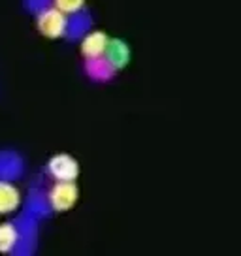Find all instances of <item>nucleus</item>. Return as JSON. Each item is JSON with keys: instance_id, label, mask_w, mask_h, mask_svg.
Segmentation results:
<instances>
[{"instance_id": "f257e3e1", "label": "nucleus", "mask_w": 241, "mask_h": 256, "mask_svg": "<svg viewBox=\"0 0 241 256\" xmlns=\"http://www.w3.org/2000/svg\"><path fill=\"white\" fill-rule=\"evenodd\" d=\"M78 198H80V188L76 181H55V184L48 190L49 208L56 213L70 211L78 204Z\"/></svg>"}, {"instance_id": "f03ea898", "label": "nucleus", "mask_w": 241, "mask_h": 256, "mask_svg": "<svg viewBox=\"0 0 241 256\" xmlns=\"http://www.w3.org/2000/svg\"><path fill=\"white\" fill-rule=\"evenodd\" d=\"M66 24L68 16L55 6H49L36 14V26L46 38H62L66 34Z\"/></svg>"}, {"instance_id": "7ed1b4c3", "label": "nucleus", "mask_w": 241, "mask_h": 256, "mask_svg": "<svg viewBox=\"0 0 241 256\" xmlns=\"http://www.w3.org/2000/svg\"><path fill=\"white\" fill-rule=\"evenodd\" d=\"M48 174L55 181H76L80 176V164L68 152L53 154L48 162Z\"/></svg>"}, {"instance_id": "20e7f679", "label": "nucleus", "mask_w": 241, "mask_h": 256, "mask_svg": "<svg viewBox=\"0 0 241 256\" xmlns=\"http://www.w3.org/2000/svg\"><path fill=\"white\" fill-rule=\"evenodd\" d=\"M83 70H85V76L88 80L96 81V83H110L117 74V68L106 58V55L85 58Z\"/></svg>"}, {"instance_id": "39448f33", "label": "nucleus", "mask_w": 241, "mask_h": 256, "mask_svg": "<svg viewBox=\"0 0 241 256\" xmlns=\"http://www.w3.org/2000/svg\"><path fill=\"white\" fill-rule=\"evenodd\" d=\"M110 44V36L102 30H88L81 38V55L85 58L106 55V49Z\"/></svg>"}, {"instance_id": "423d86ee", "label": "nucleus", "mask_w": 241, "mask_h": 256, "mask_svg": "<svg viewBox=\"0 0 241 256\" xmlns=\"http://www.w3.org/2000/svg\"><path fill=\"white\" fill-rule=\"evenodd\" d=\"M92 26V16L87 10H80L72 16H68V24H66V38L70 42L81 40Z\"/></svg>"}, {"instance_id": "0eeeda50", "label": "nucleus", "mask_w": 241, "mask_h": 256, "mask_svg": "<svg viewBox=\"0 0 241 256\" xmlns=\"http://www.w3.org/2000/svg\"><path fill=\"white\" fill-rule=\"evenodd\" d=\"M21 206V192L10 179H0V215H8Z\"/></svg>"}, {"instance_id": "6e6552de", "label": "nucleus", "mask_w": 241, "mask_h": 256, "mask_svg": "<svg viewBox=\"0 0 241 256\" xmlns=\"http://www.w3.org/2000/svg\"><path fill=\"white\" fill-rule=\"evenodd\" d=\"M106 58L117 68V70H122L126 64L130 62V48L124 40H110L108 44V49H106Z\"/></svg>"}, {"instance_id": "1a4fd4ad", "label": "nucleus", "mask_w": 241, "mask_h": 256, "mask_svg": "<svg viewBox=\"0 0 241 256\" xmlns=\"http://www.w3.org/2000/svg\"><path fill=\"white\" fill-rule=\"evenodd\" d=\"M23 172V160L17 152L2 151L0 152V179H16Z\"/></svg>"}, {"instance_id": "9d476101", "label": "nucleus", "mask_w": 241, "mask_h": 256, "mask_svg": "<svg viewBox=\"0 0 241 256\" xmlns=\"http://www.w3.org/2000/svg\"><path fill=\"white\" fill-rule=\"evenodd\" d=\"M21 232L16 222H2L0 224V252H14L19 245Z\"/></svg>"}, {"instance_id": "9b49d317", "label": "nucleus", "mask_w": 241, "mask_h": 256, "mask_svg": "<svg viewBox=\"0 0 241 256\" xmlns=\"http://www.w3.org/2000/svg\"><path fill=\"white\" fill-rule=\"evenodd\" d=\"M26 211L36 215L38 218L42 216H48L51 213V208H49V202H48V194L40 192L38 188H34L28 196V202H26Z\"/></svg>"}, {"instance_id": "f8f14e48", "label": "nucleus", "mask_w": 241, "mask_h": 256, "mask_svg": "<svg viewBox=\"0 0 241 256\" xmlns=\"http://www.w3.org/2000/svg\"><path fill=\"white\" fill-rule=\"evenodd\" d=\"M53 6L64 12L66 16H72L80 10H85V0H53Z\"/></svg>"}, {"instance_id": "ddd939ff", "label": "nucleus", "mask_w": 241, "mask_h": 256, "mask_svg": "<svg viewBox=\"0 0 241 256\" xmlns=\"http://www.w3.org/2000/svg\"><path fill=\"white\" fill-rule=\"evenodd\" d=\"M24 4H26V8L30 10V12L38 14L42 10L53 6V0H24Z\"/></svg>"}]
</instances>
